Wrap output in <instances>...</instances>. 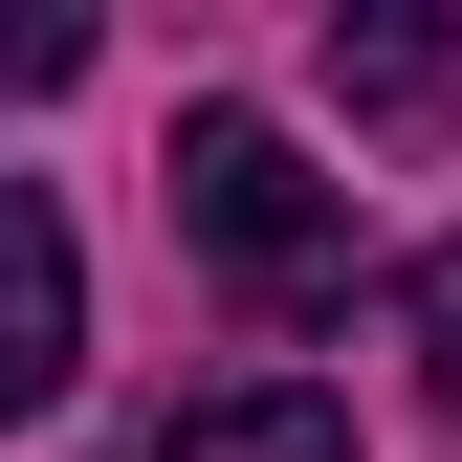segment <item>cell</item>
<instances>
[{
	"label": "cell",
	"mask_w": 462,
	"mask_h": 462,
	"mask_svg": "<svg viewBox=\"0 0 462 462\" xmlns=\"http://www.w3.org/2000/svg\"><path fill=\"white\" fill-rule=\"evenodd\" d=\"M177 243L243 286V309H330V286H353V199H330L264 110H177Z\"/></svg>",
	"instance_id": "6da1fadb"
},
{
	"label": "cell",
	"mask_w": 462,
	"mask_h": 462,
	"mask_svg": "<svg viewBox=\"0 0 462 462\" xmlns=\"http://www.w3.org/2000/svg\"><path fill=\"white\" fill-rule=\"evenodd\" d=\"M67 374H88V243H67V199L0 177V419H44Z\"/></svg>",
	"instance_id": "7a4b0ae2"
},
{
	"label": "cell",
	"mask_w": 462,
	"mask_h": 462,
	"mask_svg": "<svg viewBox=\"0 0 462 462\" xmlns=\"http://www.w3.org/2000/svg\"><path fill=\"white\" fill-rule=\"evenodd\" d=\"M330 88H353L374 133H440V110H462V23H419V0H330Z\"/></svg>",
	"instance_id": "3957f363"
},
{
	"label": "cell",
	"mask_w": 462,
	"mask_h": 462,
	"mask_svg": "<svg viewBox=\"0 0 462 462\" xmlns=\"http://www.w3.org/2000/svg\"><path fill=\"white\" fill-rule=\"evenodd\" d=\"M154 462H353V419H330V396H286V374H264V396H199V419L154 440Z\"/></svg>",
	"instance_id": "277c9868"
},
{
	"label": "cell",
	"mask_w": 462,
	"mask_h": 462,
	"mask_svg": "<svg viewBox=\"0 0 462 462\" xmlns=\"http://www.w3.org/2000/svg\"><path fill=\"white\" fill-rule=\"evenodd\" d=\"M88 67V0H0V88H67Z\"/></svg>",
	"instance_id": "5b68a950"
},
{
	"label": "cell",
	"mask_w": 462,
	"mask_h": 462,
	"mask_svg": "<svg viewBox=\"0 0 462 462\" xmlns=\"http://www.w3.org/2000/svg\"><path fill=\"white\" fill-rule=\"evenodd\" d=\"M396 330H419V374H440V419H462V243H440L419 286H396Z\"/></svg>",
	"instance_id": "8992f818"
}]
</instances>
